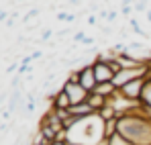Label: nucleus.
Segmentation results:
<instances>
[{"label":"nucleus","mask_w":151,"mask_h":145,"mask_svg":"<svg viewBox=\"0 0 151 145\" xmlns=\"http://www.w3.org/2000/svg\"><path fill=\"white\" fill-rule=\"evenodd\" d=\"M119 133H123L133 145H151V123L143 117L141 104L119 119Z\"/></svg>","instance_id":"1"},{"label":"nucleus","mask_w":151,"mask_h":145,"mask_svg":"<svg viewBox=\"0 0 151 145\" xmlns=\"http://www.w3.org/2000/svg\"><path fill=\"white\" fill-rule=\"evenodd\" d=\"M145 74H147V66H141V68H133V70H121V72L114 76V86L116 88H123L125 84L129 82H133V80H137V78H145Z\"/></svg>","instance_id":"2"},{"label":"nucleus","mask_w":151,"mask_h":145,"mask_svg":"<svg viewBox=\"0 0 151 145\" xmlns=\"http://www.w3.org/2000/svg\"><path fill=\"white\" fill-rule=\"evenodd\" d=\"M145 84H147L145 78H137V80H133V82L125 84V86L119 88V90H121V94H125L127 98H131V100H135V102H141V94H143Z\"/></svg>","instance_id":"3"},{"label":"nucleus","mask_w":151,"mask_h":145,"mask_svg":"<svg viewBox=\"0 0 151 145\" xmlns=\"http://www.w3.org/2000/svg\"><path fill=\"white\" fill-rule=\"evenodd\" d=\"M61 88L68 92V96H70V100H72V106H74V104H82V102H86V98H88V94H90L84 86H80V84H70L68 80L61 84Z\"/></svg>","instance_id":"4"},{"label":"nucleus","mask_w":151,"mask_h":145,"mask_svg":"<svg viewBox=\"0 0 151 145\" xmlns=\"http://www.w3.org/2000/svg\"><path fill=\"white\" fill-rule=\"evenodd\" d=\"M92 68H94V76H96V82L98 84H102V82H112L114 80V72H112V68L106 61H100V59L94 57Z\"/></svg>","instance_id":"5"},{"label":"nucleus","mask_w":151,"mask_h":145,"mask_svg":"<svg viewBox=\"0 0 151 145\" xmlns=\"http://www.w3.org/2000/svg\"><path fill=\"white\" fill-rule=\"evenodd\" d=\"M78 70H80V86H84L88 92H94L96 86H98V82H96L92 63H90V66H82V68H78Z\"/></svg>","instance_id":"6"},{"label":"nucleus","mask_w":151,"mask_h":145,"mask_svg":"<svg viewBox=\"0 0 151 145\" xmlns=\"http://www.w3.org/2000/svg\"><path fill=\"white\" fill-rule=\"evenodd\" d=\"M72 106V100L68 96V92L61 88V90H57L55 94H51V108L53 110H68Z\"/></svg>","instance_id":"7"},{"label":"nucleus","mask_w":151,"mask_h":145,"mask_svg":"<svg viewBox=\"0 0 151 145\" xmlns=\"http://www.w3.org/2000/svg\"><path fill=\"white\" fill-rule=\"evenodd\" d=\"M70 115H74V117L80 119V121H84V119H88V117H94L96 113L92 110V106H90L88 102H82V104H74V106H70Z\"/></svg>","instance_id":"8"},{"label":"nucleus","mask_w":151,"mask_h":145,"mask_svg":"<svg viewBox=\"0 0 151 145\" xmlns=\"http://www.w3.org/2000/svg\"><path fill=\"white\" fill-rule=\"evenodd\" d=\"M86 102H88V104L92 106V110H94V113H98L102 106H106L108 98L100 96V94H96V92H90V94H88V98H86Z\"/></svg>","instance_id":"9"},{"label":"nucleus","mask_w":151,"mask_h":145,"mask_svg":"<svg viewBox=\"0 0 151 145\" xmlns=\"http://www.w3.org/2000/svg\"><path fill=\"white\" fill-rule=\"evenodd\" d=\"M116 90H119V88L114 86V82H102V84L96 86V90H94V92H96V94H100V96H104V98H110Z\"/></svg>","instance_id":"10"},{"label":"nucleus","mask_w":151,"mask_h":145,"mask_svg":"<svg viewBox=\"0 0 151 145\" xmlns=\"http://www.w3.org/2000/svg\"><path fill=\"white\" fill-rule=\"evenodd\" d=\"M96 115H98V119H100L102 123H104V121H110V119H119V113H116L108 102H106V106H102Z\"/></svg>","instance_id":"11"},{"label":"nucleus","mask_w":151,"mask_h":145,"mask_svg":"<svg viewBox=\"0 0 151 145\" xmlns=\"http://www.w3.org/2000/svg\"><path fill=\"white\" fill-rule=\"evenodd\" d=\"M104 139H108L110 135H114L119 131V119H110V121H104Z\"/></svg>","instance_id":"12"},{"label":"nucleus","mask_w":151,"mask_h":145,"mask_svg":"<svg viewBox=\"0 0 151 145\" xmlns=\"http://www.w3.org/2000/svg\"><path fill=\"white\" fill-rule=\"evenodd\" d=\"M106 145H133V143L127 139L123 133H119V131H116L114 135H110V137L106 139Z\"/></svg>","instance_id":"13"},{"label":"nucleus","mask_w":151,"mask_h":145,"mask_svg":"<svg viewBox=\"0 0 151 145\" xmlns=\"http://www.w3.org/2000/svg\"><path fill=\"white\" fill-rule=\"evenodd\" d=\"M141 104L151 108V82H147V84H145V88H143V94H141Z\"/></svg>","instance_id":"14"},{"label":"nucleus","mask_w":151,"mask_h":145,"mask_svg":"<svg viewBox=\"0 0 151 145\" xmlns=\"http://www.w3.org/2000/svg\"><path fill=\"white\" fill-rule=\"evenodd\" d=\"M68 82H70V84H80V70L68 72Z\"/></svg>","instance_id":"15"},{"label":"nucleus","mask_w":151,"mask_h":145,"mask_svg":"<svg viewBox=\"0 0 151 145\" xmlns=\"http://www.w3.org/2000/svg\"><path fill=\"white\" fill-rule=\"evenodd\" d=\"M145 8H147V4H145V0H141V2H137V4H135V10H139V12H143Z\"/></svg>","instance_id":"16"},{"label":"nucleus","mask_w":151,"mask_h":145,"mask_svg":"<svg viewBox=\"0 0 151 145\" xmlns=\"http://www.w3.org/2000/svg\"><path fill=\"white\" fill-rule=\"evenodd\" d=\"M74 41H76V43H84V41H86V35H84V33H76Z\"/></svg>","instance_id":"17"},{"label":"nucleus","mask_w":151,"mask_h":145,"mask_svg":"<svg viewBox=\"0 0 151 145\" xmlns=\"http://www.w3.org/2000/svg\"><path fill=\"white\" fill-rule=\"evenodd\" d=\"M51 145H72V143H63V141H53Z\"/></svg>","instance_id":"18"},{"label":"nucleus","mask_w":151,"mask_h":145,"mask_svg":"<svg viewBox=\"0 0 151 145\" xmlns=\"http://www.w3.org/2000/svg\"><path fill=\"white\" fill-rule=\"evenodd\" d=\"M72 145H84V143H72Z\"/></svg>","instance_id":"19"}]
</instances>
